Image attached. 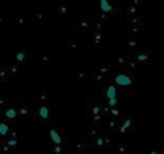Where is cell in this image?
Listing matches in <instances>:
<instances>
[{
	"mask_svg": "<svg viewBox=\"0 0 164 154\" xmlns=\"http://www.w3.org/2000/svg\"><path fill=\"white\" fill-rule=\"evenodd\" d=\"M62 147H60L59 144H55V147H54V149H53V154H62Z\"/></svg>",
	"mask_w": 164,
	"mask_h": 154,
	"instance_id": "cell-9",
	"label": "cell"
},
{
	"mask_svg": "<svg viewBox=\"0 0 164 154\" xmlns=\"http://www.w3.org/2000/svg\"><path fill=\"white\" fill-rule=\"evenodd\" d=\"M4 116L6 119H12V121H14L15 117H17V110L14 108H6L5 112H4Z\"/></svg>",
	"mask_w": 164,
	"mask_h": 154,
	"instance_id": "cell-4",
	"label": "cell"
},
{
	"mask_svg": "<svg viewBox=\"0 0 164 154\" xmlns=\"http://www.w3.org/2000/svg\"><path fill=\"white\" fill-rule=\"evenodd\" d=\"M114 81H116L117 85H119V86H131V85L133 83L132 79L127 75H118L114 79Z\"/></svg>",
	"mask_w": 164,
	"mask_h": 154,
	"instance_id": "cell-1",
	"label": "cell"
},
{
	"mask_svg": "<svg viewBox=\"0 0 164 154\" xmlns=\"http://www.w3.org/2000/svg\"><path fill=\"white\" fill-rule=\"evenodd\" d=\"M118 150H119V154H124V153H126V145H124V144H120L119 148H118Z\"/></svg>",
	"mask_w": 164,
	"mask_h": 154,
	"instance_id": "cell-11",
	"label": "cell"
},
{
	"mask_svg": "<svg viewBox=\"0 0 164 154\" xmlns=\"http://www.w3.org/2000/svg\"><path fill=\"white\" fill-rule=\"evenodd\" d=\"M129 127H131V118H127L126 122L119 126V131H120V132H126Z\"/></svg>",
	"mask_w": 164,
	"mask_h": 154,
	"instance_id": "cell-6",
	"label": "cell"
},
{
	"mask_svg": "<svg viewBox=\"0 0 164 154\" xmlns=\"http://www.w3.org/2000/svg\"><path fill=\"white\" fill-rule=\"evenodd\" d=\"M108 145V139L105 136H96V138H94V147L98 148V149H101Z\"/></svg>",
	"mask_w": 164,
	"mask_h": 154,
	"instance_id": "cell-3",
	"label": "cell"
},
{
	"mask_svg": "<svg viewBox=\"0 0 164 154\" xmlns=\"http://www.w3.org/2000/svg\"><path fill=\"white\" fill-rule=\"evenodd\" d=\"M40 116H41L42 118H44V119L48 118L49 112H48V108H46V107H41V108H40Z\"/></svg>",
	"mask_w": 164,
	"mask_h": 154,
	"instance_id": "cell-8",
	"label": "cell"
},
{
	"mask_svg": "<svg viewBox=\"0 0 164 154\" xmlns=\"http://www.w3.org/2000/svg\"><path fill=\"white\" fill-rule=\"evenodd\" d=\"M150 58H151V54H150L149 50H141V51H139V53L136 54V57H135L136 61L140 62V63H149Z\"/></svg>",
	"mask_w": 164,
	"mask_h": 154,
	"instance_id": "cell-2",
	"label": "cell"
},
{
	"mask_svg": "<svg viewBox=\"0 0 164 154\" xmlns=\"http://www.w3.org/2000/svg\"><path fill=\"white\" fill-rule=\"evenodd\" d=\"M101 9L104 12H109L111 9V6L108 3V0H101Z\"/></svg>",
	"mask_w": 164,
	"mask_h": 154,
	"instance_id": "cell-7",
	"label": "cell"
},
{
	"mask_svg": "<svg viewBox=\"0 0 164 154\" xmlns=\"http://www.w3.org/2000/svg\"><path fill=\"white\" fill-rule=\"evenodd\" d=\"M111 114H113L114 117H117V116H118V109H117L116 107H114L113 109H111Z\"/></svg>",
	"mask_w": 164,
	"mask_h": 154,
	"instance_id": "cell-13",
	"label": "cell"
},
{
	"mask_svg": "<svg viewBox=\"0 0 164 154\" xmlns=\"http://www.w3.org/2000/svg\"><path fill=\"white\" fill-rule=\"evenodd\" d=\"M17 59H18V61H23V59H24V54L23 53H18V55H17Z\"/></svg>",
	"mask_w": 164,
	"mask_h": 154,
	"instance_id": "cell-12",
	"label": "cell"
},
{
	"mask_svg": "<svg viewBox=\"0 0 164 154\" xmlns=\"http://www.w3.org/2000/svg\"><path fill=\"white\" fill-rule=\"evenodd\" d=\"M6 131H8V126H6L5 123H2V125H0V132H2L3 136L6 134Z\"/></svg>",
	"mask_w": 164,
	"mask_h": 154,
	"instance_id": "cell-10",
	"label": "cell"
},
{
	"mask_svg": "<svg viewBox=\"0 0 164 154\" xmlns=\"http://www.w3.org/2000/svg\"><path fill=\"white\" fill-rule=\"evenodd\" d=\"M50 136H51V140L54 141V144H62V136H60L55 130H51L50 131Z\"/></svg>",
	"mask_w": 164,
	"mask_h": 154,
	"instance_id": "cell-5",
	"label": "cell"
}]
</instances>
